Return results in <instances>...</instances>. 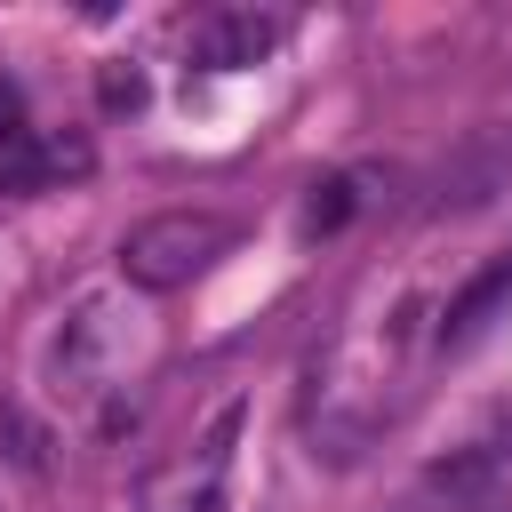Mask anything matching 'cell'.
<instances>
[{
	"label": "cell",
	"instance_id": "277c9868",
	"mask_svg": "<svg viewBox=\"0 0 512 512\" xmlns=\"http://www.w3.org/2000/svg\"><path fill=\"white\" fill-rule=\"evenodd\" d=\"M56 176H88V144L80 136H40V128H8L0 136V192H48Z\"/></svg>",
	"mask_w": 512,
	"mask_h": 512
},
{
	"label": "cell",
	"instance_id": "3957f363",
	"mask_svg": "<svg viewBox=\"0 0 512 512\" xmlns=\"http://www.w3.org/2000/svg\"><path fill=\"white\" fill-rule=\"evenodd\" d=\"M288 16H264V8H216L192 24V64L200 72H240V64H264L280 48Z\"/></svg>",
	"mask_w": 512,
	"mask_h": 512
},
{
	"label": "cell",
	"instance_id": "6da1fadb",
	"mask_svg": "<svg viewBox=\"0 0 512 512\" xmlns=\"http://www.w3.org/2000/svg\"><path fill=\"white\" fill-rule=\"evenodd\" d=\"M224 248H232V216H216V208H168V216H144L120 240V280L144 288V296H168V288L200 280Z\"/></svg>",
	"mask_w": 512,
	"mask_h": 512
},
{
	"label": "cell",
	"instance_id": "7a4b0ae2",
	"mask_svg": "<svg viewBox=\"0 0 512 512\" xmlns=\"http://www.w3.org/2000/svg\"><path fill=\"white\" fill-rule=\"evenodd\" d=\"M232 440H240V408H216V424H208L184 456H168V464H152V472L136 480V512H224Z\"/></svg>",
	"mask_w": 512,
	"mask_h": 512
},
{
	"label": "cell",
	"instance_id": "8992f818",
	"mask_svg": "<svg viewBox=\"0 0 512 512\" xmlns=\"http://www.w3.org/2000/svg\"><path fill=\"white\" fill-rule=\"evenodd\" d=\"M352 208H360V176H320V184H312V200H304V232L320 240V232H336Z\"/></svg>",
	"mask_w": 512,
	"mask_h": 512
},
{
	"label": "cell",
	"instance_id": "5b68a950",
	"mask_svg": "<svg viewBox=\"0 0 512 512\" xmlns=\"http://www.w3.org/2000/svg\"><path fill=\"white\" fill-rule=\"evenodd\" d=\"M504 312H512V256L488 264V272H472V280L448 296V312H440V352H472Z\"/></svg>",
	"mask_w": 512,
	"mask_h": 512
}]
</instances>
